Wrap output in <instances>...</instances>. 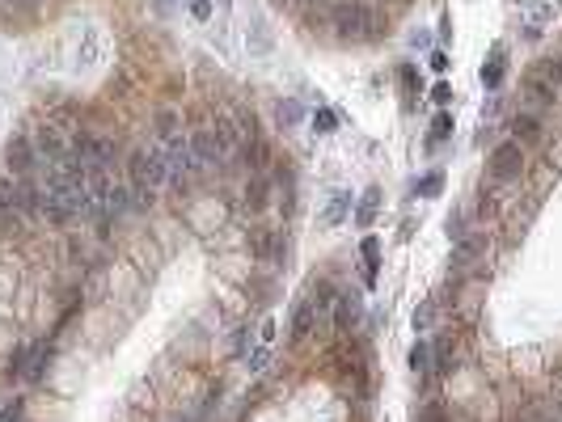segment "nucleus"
<instances>
[{
    "mask_svg": "<svg viewBox=\"0 0 562 422\" xmlns=\"http://www.w3.org/2000/svg\"><path fill=\"white\" fill-rule=\"evenodd\" d=\"M334 34L347 42H372L381 34V17L364 5H342L334 9Z\"/></svg>",
    "mask_w": 562,
    "mask_h": 422,
    "instance_id": "f257e3e1",
    "label": "nucleus"
},
{
    "mask_svg": "<svg viewBox=\"0 0 562 422\" xmlns=\"http://www.w3.org/2000/svg\"><path fill=\"white\" fill-rule=\"evenodd\" d=\"M127 174H131V186H144V190H157L170 182V165H165V152L161 148H140L131 152V161H127Z\"/></svg>",
    "mask_w": 562,
    "mask_h": 422,
    "instance_id": "f03ea898",
    "label": "nucleus"
},
{
    "mask_svg": "<svg viewBox=\"0 0 562 422\" xmlns=\"http://www.w3.org/2000/svg\"><path fill=\"white\" fill-rule=\"evenodd\" d=\"M165 165H170V182H186L199 165H195V152H190V135H174V140H165Z\"/></svg>",
    "mask_w": 562,
    "mask_h": 422,
    "instance_id": "7ed1b4c3",
    "label": "nucleus"
},
{
    "mask_svg": "<svg viewBox=\"0 0 562 422\" xmlns=\"http://www.w3.org/2000/svg\"><path fill=\"white\" fill-rule=\"evenodd\" d=\"M72 148L81 152V161H85L89 169H110V161H115V140H106V135L81 131V135L72 140Z\"/></svg>",
    "mask_w": 562,
    "mask_h": 422,
    "instance_id": "20e7f679",
    "label": "nucleus"
},
{
    "mask_svg": "<svg viewBox=\"0 0 562 422\" xmlns=\"http://www.w3.org/2000/svg\"><path fill=\"white\" fill-rule=\"evenodd\" d=\"M190 152H195V165H199V169H216L224 156H229V148L220 144L216 131H195V135H190Z\"/></svg>",
    "mask_w": 562,
    "mask_h": 422,
    "instance_id": "39448f33",
    "label": "nucleus"
},
{
    "mask_svg": "<svg viewBox=\"0 0 562 422\" xmlns=\"http://www.w3.org/2000/svg\"><path fill=\"white\" fill-rule=\"evenodd\" d=\"M30 140H34V152H38V156H47L51 165H56L60 156H68V152H72L68 135H64V131H60L56 123H42V127H38V131H34Z\"/></svg>",
    "mask_w": 562,
    "mask_h": 422,
    "instance_id": "423d86ee",
    "label": "nucleus"
},
{
    "mask_svg": "<svg viewBox=\"0 0 562 422\" xmlns=\"http://www.w3.org/2000/svg\"><path fill=\"white\" fill-rule=\"evenodd\" d=\"M520 169H524V152H520L516 140H507V144H499V148L490 152V174H495V178L507 182V178H516Z\"/></svg>",
    "mask_w": 562,
    "mask_h": 422,
    "instance_id": "0eeeda50",
    "label": "nucleus"
},
{
    "mask_svg": "<svg viewBox=\"0 0 562 422\" xmlns=\"http://www.w3.org/2000/svg\"><path fill=\"white\" fill-rule=\"evenodd\" d=\"M34 140L30 135H13L9 140V148H5V161H9V169L17 174V178H26V174H34Z\"/></svg>",
    "mask_w": 562,
    "mask_h": 422,
    "instance_id": "6e6552de",
    "label": "nucleus"
},
{
    "mask_svg": "<svg viewBox=\"0 0 562 422\" xmlns=\"http://www.w3.org/2000/svg\"><path fill=\"white\" fill-rule=\"evenodd\" d=\"M520 89H524V97H529V101H537V106H554V101L562 97V93H558V85L549 81V72H545V64H541V72H529Z\"/></svg>",
    "mask_w": 562,
    "mask_h": 422,
    "instance_id": "1a4fd4ad",
    "label": "nucleus"
},
{
    "mask_svg": "<svg viewBox=\"0 0 562 422\" xmlns=\"http://www.w3.org/2000/svg\"><path fill=\"white\" fill-rule=\"evenodd\" d=\"M431 363H436V372H444V376L456 372V363H461V346H456L452 334H440V342H436V351H431Z\"/></svg>",
    "mask_w": 562,
    "mask_h": 422,
    "instance_id": "9d476101",
    "label": "nucleus"
},
{
    "mask_svg": "<svg viewBox=\"0 0 562 422\" xmlns=\"http://www.w3.org/2000/svg\"><path fill=\"white\" fill-rule=\"evenodd\" d=\"M313 321H317V308H313V296L309 300H300L296 312H292V342H304L313 334Z\"/></svg>",
    "mask_w": 562,
    "mask_h": 422,
    "instance_id": "9b49d317",
    "label": "nucleus"
},
{
    "mask_svg": "<svg viewBox=\"0 0 562 422\" xmlns=\"http://www.w3.org/2000/svg\"><path fill=\"white\" fill-rule=\"evenodd\" d=\"M377 211H381V190L372 186V190H364L360 207H355V224H360V228H368V224L377 220Z\"/></svg>",
    "mask_w": 562,
    "mask_h": 422,
    "instance_id": "f8f14e48",
    "label": "nucleus"
},
{
    "mask_svg": "<svg viewBox=\"0 0 562 422\" xmlns=\"http://www.w3.org/2000/svg\"><path fill=\"white\" fill-rule=\"evenodd\" d=\"M503 60H507V51H503V47H490V60L482 64V85H486V89H495V85L503 81Z\"/></svg>",
    "mask_w": 562,
    "mask_h": 422,
    "instance_id": "ddd939ff",
    "label": "nucleus"
},
{
    "mask_svg": "<svg viewBox=\"0 0 562 422\" xmlns=\"http://www.w3.org/2000/svg\"><path fill=\"white\" fill-rule=\"evenodd\" d=\"M267 199H271L267 178H263V174H254V182H249V190H245V207H249V211H263V207H267Z\"/></svg>",
    "mask_w": 562,
    "mask_h": 422,
    "instance_id": "4468645a",
    "label": "nucleus"
},
{
    "mask_svg": "<svg viewBox=\"0 0 562 422\" xmlns=\"http://www.w3.org/2000/svg\"><path fill=\"white\" fill-rule=\"evenodd\" d=\"M338 330H351L355 321H360V296H338Z\"/></svg>",
    "mask_w": 562,
    "mask_h": 422,
    "instance_id": "2eb2a0df",
    "label": "nucleus"
},
{
    "mask_svg": "<svg viewBox=\"0 0 562 422\" xmlns=\"http://www.w3.org/2000/svg\"><path fill=\"white\" fill-rule=\"evenodd\" d=\"M360 253H364V279L377 283V267H381V245H377V237H364Z\"/></svg>",
    "mask_w": 562,
    "mask_h": 422,
    "instance_id": "dca6fc26",
    "label": "nucleus"
},
{
    "mask_svg": "<svg viewBox=\"0 0 562 422\" xmlns=\"http://www.w3.org/2000/svg\"><path fill=\"white\" fill-rule=\"evenodd\" d=\"M101 60V30H89L81 42V68H93Z\"/></svg>",
    "mask_w": 562,
    "mask_h": 422,
    "instance_id": "f3484780",
    "label": "nucleus"
},
{
    "mask_svg": "<svg viewBox=\"0 0 562 422\" xmlns=\"http://www.w3.org/2000/svg\"><path fill=\"white\" fill-rule=\"evenodd\" d=\"M216 135H220V144H224L229 152H233V148L241 144V127H237V123H233L229 115H216Z\"/></svg>",
    "mask_w": 562,
    "mask_h": 422,
    "instance_id": "a211bd4d",
    "label": "nucleus"
},
{
    "mask_svg": "<svg viewBox=\"0 0 562 422\" xmlns=\"http://www.w3.org/2000/svg\"><path fill=\"white\" fill-rule=\"evenodd\" d=\"M411 367H415V376H419V380H427V376H431V367H436V363H431V346H427V342H419V346L411 351Z\"/></svg>",
    "mask_w": 562,
    "mask_h": 422,
    "instance_id": "6ab92c4d",
    "label": "nucleus"
},
{
    "mask_svg": "<svg viewBox=\"0 0 562 422\" xmlns=\"http://www.w3.org/2000/svg\"><path fill=\"white\" fill-rule=\"evenodd\" d=\"M334 304H338V292H334V283H317V292H313V308H317V316H326Z\"/></svg>",
    "mask_w": 562,
    "mask_h": 422,
    "instance_id": "aec40b11",
    "label": "nucleus"
},
{
    "mask_svg": "<svg viewBox=\"0 0 562 422\" xmlns=\"http://www.w3.org/2000/svg\"><path fill=\"white\" fill-rule=\"evenodd\" d=\"M157 131H161V140H174V135H182V119L174 110H161L157 115Z\"/></svg>",
    "mask_w": 562,
    "mask_h": 422,
    "instance_id": "412c9836",
    "label": "nucleus"
},
{
    "mask_svg": "<svg viewBox=\"0 0 562 422\" xmlns=\"http://www.w3.org/2000/svg\"><path fill=\"white\" fill-rule=\"evenodd\" d=\"M512 131H516L520 140H537V135H541V123H537L533 115H516V119H512Z\"/></svg>",
    "mask_w": 562,
    "mask_h": 422,
    "instance_id": "4be33fe9",
    "label": "nucleus"
},
{
    "mask_svg": "<svg viewBox=\"0 0 562 422\" xmlns=\"http://www.w3.org/2000/svg\"><path fill=\"white\" fill-rule=\"evenodd\" d=\"M347 211H351V199H347V194H334L330 207H326V216H322V224H338Z\"/></svg>",
    "mask_w": 562,
    "mask_h": 422,
    "instance_id": "5701e85b",
    "label": "nucleus"
},
{
    "mask_svg": "<svg viewBox=\"0 0 562 422\" xmlns=\"http://www.w3.org/2000/svg\"><path fill=\"white\" fill-rule=\"evenodd\" d=\"M482 249H486V241H461V245H456V253H452V262H456V267H465V262H474Z\"/></svg>",
    "mask_w": 562,
    "mask_h": 422,
    "instance_id": "b1692460",
    "label": "nucleus"
},
{
    "mask_svg": "<svg viewBox=\"0 0 562 422\" xmlns=\"http://www.w3.org/2000/svg\"><path fill=\"white\" fill-rule=\"evenodd\" d=\"M0 207H9V211L22 207V182H0Z\"/></svg>",
    "mask_w": 562,
    "mask_h": 422,
    "instance_id": "393cba45",
    "label": "nucleus"
},
{
    "mask_svg": "<svg viewBox=\"0 0 562 422\" xmlns=\"http://www.w3.org/2000/svg\"><path fill=\"white\" fill-rule=\"evenodd\" d=\"M448 135H452V115L440 110V115L431 119V140H448Z\"/></svg>",
    "mask_w": 562,
    "mask_h": 422,
    "instance_id": "a878e982",
    "label": "nucleus"
},
{
    "mask_svg": "<svg viewBox=\"0 0 562 422\" xmlns=\"http://www.w3.org/2000/svg\"><path fill=\"white\" fill-rule=\"evenodd\" d=\"M254 346H275V316H263V326H258V338H254Z\"/></svg>",
    "mask_w": 562,
    "mask_h": 422,
    "instance_id": "bb28decb",
    "label": "nucleus"
},
{
    "mask_svg": "<svg viewBox=\"0 0 562 422\" xmlns=\"http://www.w3.org/2000/svg\"><path fill=\"white\" fill-rule=\"evenodd\" d=\"M267 367H271V351L267 346H254L249 351V372H267Z\"/></svg>",
    "mask_w": 562,
    "mask_h": 422,
    "instance_id": "cd10ccee",
    "label": "nucleus"
},
{
    "mask_svg": "<svg viewBox=\"0 0 562 422\" xmlns=\"http://www.w3.org/2000/svg\"><path fill=\"white\" fill-rule=\"evenodd\" d=\"M275 115H279V123H300V115H304V110H300L296 101H279V106H275Z\"/></svg>",
    "mask_w": 562,
    "mask_h": 422,
    "instance_id": "c85d7f7f",
    "label": "nucleus"
},
{
    "mask_svg": "<svg viewBox=\"0 0 562 422\" xmlns=\"http://www.w3.org/2000/svg\"><path fill=\"white\" fill-rule=\"evenodd\" d=\"M313 127H317V131H334V127H338V115H334V110H317V115H313Z\"/></svg>",
    "mask_w": 562,
    "mask_h": 422,
    "instance_id": "c756f323",
    "label": "nucleus"
},
{
    "mask_svg": "<svg viewBox=\"0 0 562 422\" xmlns=\"http://www.w3.org/2000/svg\"><path fill=\"white\" fill-rule=\"evenodd\" d=\"M415 422H448V414H444V405L436 401V405H427V410H419V418Z\"/></svg>",
    "mask_w": 562,
    "mask_h": 422,
    "instance_id": "7c9ffc66",
    "label": "nucleus"
},
{
    "mask_svg": "<svg viewBox=\"0 0 562 422\" xmlns=\"http://www.w3.org/2000/svg\"><path fill=\"white\" fill-rule=\"evenodd\" d=\"M440 186H444V182H440V174H431V178H423V182H419V194H423V199H436V194H440Z\"/></svg>",
    "mask_w": 562,
    "mask_h": 422,
    "instance_id": "2f4dec72",
    "label": "nucleus"
},
{
    "mask_svg": "<svg viewBox=\"0 0 562 422\" xmlns=\"http://www.w3.org/2000/svg\"><path fill=\"white\" fill-rule=\"evenodd\" d=\"M431 101H436V106H440V110H444V106H448V101H452V89H448V85H444V81H440V85H436V89H431Z\"/></svg>",
    "mask_w": 562,
    "mask_h": 422,
    "instance_id": "473e14b6",
    "label": "nucleus"
},
{
    "mask_svg": "<svg viewBox=\"0 0 562 422\" xmlns=\"http://www.w3.org/2000/svg\"><path fill=\"white\" fill-rule=\"evenodd\" d=\"M529 422H562V414H558V410H545V405H541V410H533V414H529Z\"/></svg>",
    "mask_w": 562,
    "mask_h": 422,
    "instance_id": "72a5a7b5",
    "label": "nucleus"
},
{
    "mask_svg": "<svg viewBox=\"0 0 562 422\" xmlns=\"http://www.w3.org/2000/svg\"><path fill=\"white\" fill-rule=\"evenodd\" d=\"M190 13H195L199 22H208V17H212V0H190Z\"/></svg>",
    "mask_w": 562,
    "mask_h": 422,
    "instance_id": "f704fd0d",
    "label": "nucleus"
},
{
    "mask_svg": "<svg viewBox=\"0 0 562 422\" xmlns=\"http://www.w3.org/2000/svg\"><path fill=\"white\" fill-rule=\"evenodd\" d=\"M427 326H431V304L415 308V330H427Z\"/></svg>",
    "mask_w": 562,
    "mask_h": 422,
    "instance_id": "c9c22d12",
    "label": "nucleus"
},
{
    "mask_svg": "<svg viewBox=\"0 0 562 422\" xmlns=\"http://www.w3.org/2000/svg\"><path fill=\"white\" fill-rule=\"evenodd\" d=\"M431 72H448V56H444V51H431Z\"/></svg>",
    "mask_w": 562,
    "mask_h": 422,
    "instance_id": "e433bc0d",
    "label": "nucleus"
},
{
    "mask_svg": "<svg viewBox=\"0 0 562 422\" xmlns=\"http://www.w3.org/2000/svg\"><path fill=\"white\" fill-rule=\"evenodd\" d=\"M0 422H22V401H13L5 414H0Z\"/></svg>",
    "mask_w": 562,
    "mask_h": 422,
    "instance_id": "4c0bfd02",
    "label": "nucleus"
},
{
    "mask_svg": "<svg viewBox=\"0 0 562 422\" xmlns=\"http://www.w3.org/2000/svg\"><path fill=\"white\" fill-rule=\"evenodd\" d=\"M545 72H549V81L558 85V93H562V60H558V64H545Z\"/></svg>",
    "mask_w": 562,
    "mask_h": 422,
    "instance_id": "58836bf2",
    "label": "nucleus"
},
{
    "mask_svg": "<svg viewBox=\"0 0 562 422\" xmlns=\"http://www.w3.org/2000/svg\"><path fill=\"white\" fill-rule=\"evenodd\" d=\"M402 85H406V89H415V85H419V76H415V68H402Z\"/></svg>",
    "mask_w": 562,
    "mask_h": 422,
    "instance_id": "ea45409f",
    "label": "nucleus"
},
{
    "mask_svg": "<svg viewBox=\"0 0 562 422\" xmlns=\"http://www.w3.org/2000/svg\"><path fill=\"white\" fill-rule=\"evenodd\" d=\"M558 414H562V401H558Z\"/></svg>",
    "mask_w": 562,
    "mask_h": 422,
    "instance_id": "a19ab883",
    "label": "nucleus"
},
{
    "mask_svg": "<svg viewBox=\"0 0 562 422\" xmlns=\"http://www.w3.org/2000/svg\"><path fill=\"white\" fill-rule=\"evenodd\" d=\"M397 5H406V0H397Z\"/></svg>",
    "mask_w": 562,
    "mask_h": 422,
    "instance_id": "79ce46f5",
    "label": "nucleus"
}]
</instances>
